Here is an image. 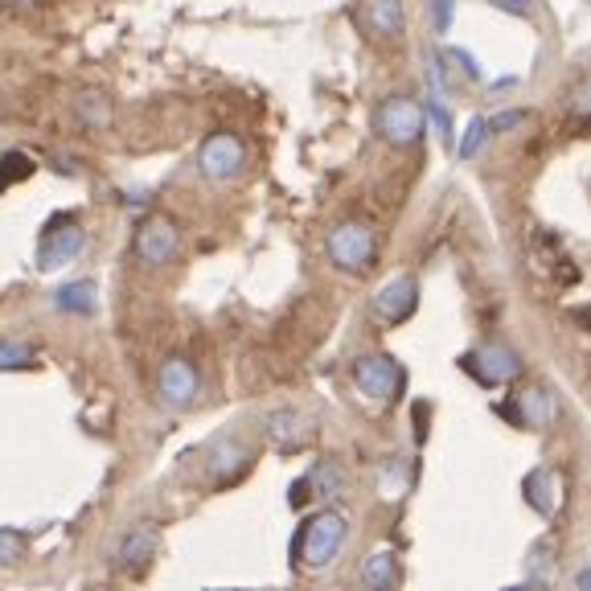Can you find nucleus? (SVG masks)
<instances>
[{"label":"nucleus","instance_id":"c85d7f7f","mask_svg":"<svg viewBox=\"0 0 591 591\" xmlns=\"http://www.w3.org/2000/svg\"><path fill=\"white\" fill-rule=\"evenodd\" d=\"M451 4L456 0H432V16H436V33L451 30Z\"/></svg>","mask_w":591,"mask_h":591},{"label":"nucleus","instance_id":"dca6fc26","mask_svg":"<svg viewBox=\"0 0 591 591\" xmlns=\"http://www.w3.org/2000/svg\"><path fill=\"white\" fill-rule=\"evenodd\" d=\"M247 468H250V448L247 444H238V439L219 444L214 456H210V472H214V481L219 484L234 481V477H238V472H247Z\"/></svg>","mask_w":591,"mask_h":591},{"label":"nucleus","instance_id":"393cba45","mask_svg":"<svg viewBox=\"0 0 591 591\" xmlns=\"http://www.w3.org/2000/svg\"><path fill=\"white\" fill-rule=\"evenodd\" d=\"M25 534L21 529H4L0 526V567H16V562L25 559Z\"/></svg>","mask_w":591,"mask_h":591},{"label":"nucleus","instance_id":"1a4fd4ad","mask_svg":"<svg viewBox=\"0 0 591 591\" xmlns=\"http://www.w3.org/2000/svg\"><path fill=\"white\" fill-rule=\"evenodd\" d=\"M370 309L378 321H387V325H403L415 316L420 309V280L411 276V271H399V276H390L378 292H373Z\"/></svg>","mask_w":591,"mask_h":591},{"label":"nucleus","instance_id":"4be33fe9","mask_svg":"<svg viewBox=\"0 0 591 591\" xmlns=\"http://www.w3.org/2000/svg\"><path fill=\"white\" fill-rule=\"evenodd\" d=\"M493 132H489V115H477L472 124H468V132L460 136V144H456V153H460V160H468V156L481 153V144L489 141Z\"/></svg>","mask_w":591,"mask_h":591},{"label":"nucleus","instance_id":"2eb2a0df","mask_svg":"<svg viewBox=\"0 0 591 591\" xmlns=\"http://www.w3.org/2000/svg\"><path fill=\"white\" fill-rule=\"evenodd\" d=\"M153 555H156V534H153V529H132V534H124L120 550H115V562H120V571L141 576L144 567L153 562Z\"/></svg>","mask_w":591,"mask_h":591},{"label":"nucleus","instance_id":"ddd939ff","mask_svg":"<svg viewBox=\"0 0 591 591\" xmlns=\"http://www.w3.org/2000/svg\"><path fill=\"white\" fill-rule=\"evenodd\" d=\"M366 25H370L373 37H399L406 30V9L403 0H366Z\"/></svg>","mask_w":591,"mask_h":591},{"label":"nucleus","instance_id":"c756f323","mask_svg":"<svg viewBox=\"0 0 591 591\" xmlns=\"http://www.w3.org/2000/svg\"><path fill=\"white\" fill-rule=\"evenodd\" d=\"M448 63L465 66V75L472 78V82H481V70H477V63H472V54H465V49H448Z\"/></svg>","mask_w":591,"mask_h":591},{"label":"nucleus","instance_id":"7c9ffc66","mask_svg":"<svg viewBox=\"0 0 591 591\" xmlns=\"http://www.w3.org/2000/svg\"><path fill=\"white\" fill-rule=\"evenodd\" d=\"M309 498H312V481L304 477V481H296V484H292L288 501H292V510H304V505H309Z\"/></svg>","mask_w":591,"mask_h":591},{"label":"nucleus","instance_id":"0eeeda50","mask_svg":"<svg viewBox=\"0 0 591 591\" xmlns=\"http://www.w3.org/2000/svg\"><path fill=\"white\" fill-rule=\"evenodd\" d=\"M460 366H465L481 387H505V382H517L522 378V358H517L510 345H481V349H468L465 358H460Z\"/></svg>","mask_w":591,"mask_h":591},{"label":"nucleus","instance_id":"a878e982","mask_svg":"<svg viewBox=\"0 0 591 591\" xmlns=\"http://www.w3.org/2000/svg\"><path fill=\"white\" fill-rule=\"evenodd\" d=\"M309 481H312V484H321L325 493H328V489H333V493H342V489H345V472H342L337 465H321V468H316V472L309 477Z\"/></svg>","mask_w":591,"mask_h":591},{"label":"nucleus","instance_id":"5701e85b","mask_svg":"<svg viewBox=\"0 0 591 591\" xmlns=\"http://www.w3.org/2000/svg\"><path fill=\"white\" fill-rule=\"evenodd\" d=\"M25 177H33V160L25 153H9L0 160V189L16 186V181H25Z\"/></svg>","mask_w":591,"mask_h":591},{"label":"nucleus","instance_id":"bb28decb","mask_svg":"<svg viewBox=\"0 0 591 591\" xmlns=\"http://www.w3.org/2000/svg\"><path fill=\"white\" fill-rule=\"evenodd\" d=\"M517 124H526V111H501V115L489 120V132L498 136V132H510V127H517Z\"/></svg>","mask_w":591,"mask_h":591},{"label":"nucleus","instance_id":"f8f14e48","mask_svg":"<svg viewBox=\"0 0 591 591\" xmlns=\"http://www.w3.org/2000/svg\"><path fill=\"white\" fill-rule=\"evenodd\" d=\"M522 493H526V505L534 514L550 517L562 505V472L546 465L534 468V472H526V481H522Z\"/></svg>","mask_w":591,"mask_h":591},{"label":"nucleus","instance_id":"2f4dec72","mask_svg":"<svg viewBox=\"0 0 591 591\" xmlns=\"http://www.w3.org/2000/svg\"><path fill=\"white\" fill-rule=\"evenodd\" d=\"M9 9H25V4H37V0H4Z\"/></svg>","mask_w":591,"mask_h":591},{"label":"nucleus","instance_id":"aec40b11","mask_svg":"<svg viewBox=\"0 0 591 591\" xmlns=\"http://www.w3.org/2000/svg\"><path fill=\"white\" fill-rule=\"evenodd\" d=\"M423 115L436 124V132L444 136V144H456V120H451V111H448V103H444V94H439V91L427 94V108H423Z\"/></svg>","mask_w":591,"mask_h":591},{"label":"nucleus","instance_id":"20e7f679","mask_svg":"<svg viewBox=\"0 0 591 591\" xmlns=\"http://www.w3.org/2000/svg\"><path fill=\"white\" fill-rule=\"evenodd\" d=\"M247 169V144L238 141L234 132H210L198 148V172H202L205 181H214V186H231L238 181Z\"/></svg>","mask_w":591,"mask_h":591},{"label":"nucleus","instance_id":"423d86ee","mask_svg":"<svg viewBox=\"0 0 591 591\" xmlns=\"http://www.w3.org/2000/svg\"><path fill=\"white\" fill-rule=\"evenodd\" d=\"M82 247H87V234H82V226H78L75 219H54L42 231V238H37V267L42 271H58V267L75 264L78 255H82Z\"/></svg>","mask_w":591,"mask_h":591},{"label":"nucleus","instance_id":"cd10ccee","mask_svg":"<svg viewBox=\"0 0 591 591\" xmlns=\"http://www.w3.org/2000/svg\"><path fill=\"white\" fill-rule=\"evenodd\" d=\"M493 9H501V13L510 16H534L538 0H493Z\"/></svg>","mask_w":591,"mask_h":591},{"label":"nucleus","instance_id":"4468645a","mask_svg":"<svg viewBox=\"0 0 591 591\" xmlns=\"http://www.w3.org/2000/svg\"><path fill=\"white\" fill-rule=\"evenodd\" d=\"M264 432H267V439H271L276 448H296V444H304V439H309L304 415H300V411H292V406L271 411V415L264 420Z\"/></svg>","mask_w":591,"mask_h":591},{"label":"nucleus","instance_id":"412c9836","mask_svg":"<svg viewBox=\"0 0 591 591\" xmlns=\"http://www.w3.org/2000/svg\"><path fill=\"white\" fill-rule=\"evenodd\" d=\"M406 481H411V477H406L403 460H387V465H382V472H378V493H382L387 501L403 498Z\"/></svg>","mask_w":591,"mask_h":591},{"label":"nucleus","instance_id":"b1692460","mask_svg":"<svg viewBox=\"0 0 591 591\" xmlns=\"http://www.w3.org/2000/svg\"><path fill=\"white\" fill-rule=\"evenodd\" d=\"M33 358H37V349L25 342H0V370H25V366H33Z\"/></svg>","mask_w":591,"mask_h":591},{"label":"nucleus","instance_id":"7ed1b4c3","mask_svg":"<svg viewBox=\"0 0 591 591\" xmlns=\"http://www.w3.org/2000/svg\"><path fill=\"white\" fill-rule=\"evenodd\" d=\"M373 132H378L387 144H394V148L420 144L423 132H427L423 103H415L411 94H390V99H382L378 111H373Z\"/></svg>","mask_w":591,"mask_h":591},{"label":"nucleus","instance_id":"9b49d317","mask_svg":"<svg viewBox=\"0 0 591 591\" xmlns=\"http://www.w3.org/2000/svg\"><path fill=\"white\" fill-rule=\"evenodd\" d=\"M501 415L505 420H514L517 427H546V423L555 420V403H550V394L538 387H526V390H517L510 403L501 406Z\"/></svg>","mask_w":591,"mask_h":591},{"label":"nucleus","instance_id":"f03ea898","mask_svg":"<svg viewBox=\"0 0 591 591\" xmlns=\"http://www.w3.org/2000/svg\"><path fill=\"white\" fill-rule=\"evenodd\" d=\"M328 264L345 271V276H361V271H370L373 259H378V231H373L370 222L361 219H349L342 226H333L328 234Z\"/></svg>","mask_w":591,"mask_h":591},{"label":"nucleus","instance_id":"a211bd4d","mask_svg":"<svg viewBox=\"0 0 591 591\" xmlns=\"http://www.w3.org/2000/svg\"><path fill=\"white\" fill-rule=\"evenodd\" d=\"M358 583L361 588H373V591L394 588V583H399V555H394V550H378V555H370L366 567H361Z\"/></svg>","mask_w":591,"mask_h":591},{"label":"nucleus","instance_id":"6ab92c4d","mask_svg":"<svg viewBox=\"0 0 591 591\" xmlns=\"http://www.w3.org/2000/svg\"><path fill=\"white\" fill-rule=\"evenodd\" d=\"M54 304L63 312H78V316H91L94 309H99V288H94L91 280H75L66 283L63 292L54 296Z\"/></svg>","mask_w":591,"mask_h":591},{"label":"nucleus","instance_id":"9d476101","mask_svg":"<svg viewBox=\"0 0 591 591\" xmlns=\"http://www.w3.org/2000/svg\"><path fill=\"white\" fill-rule=\"evenodd\" d=\"M156 394L160 403L172 406V411H189L202 394V378H198V366L189 358H169L160 366V378H156Z\"/></svg>","mask_w":591,"mask_h":591},{"label":"nucleus","instance_id":"39448f33","mask_svg":"<svg viewBox=\"0 0 591 591\" xmlns=\"http://www.w3.org/2000/svg\"><path fill=\"white\" fill-rule=\"evenodd\" d=\"M354 387L370 399V403H394L403 390V366L387 354H366L354 361Z\"/></svg>","mask_w":591,"mask_h":591},{"label":"nucleus","instance_id":"f3484780","mask_svg":"<svg viewBox=\"0 0 591 591\" xmlns=\"http://www.w3.org/2000/svg\"><path fill=\"white\" fill-rule=\"evenodd\" d=\"M75 115L82 120V127L103 132V127H111V120H115V108H111V99L103 91H82L75 99Z\"/></svg>","mask_w":591,"mask_h":591},{"label":"nucleus","instance_id":"f257e3e1","mask_svg":"<svg viewBox=\"0 0 591 591\" xmlns=\"http://www.w3.org/2000/svg\"><path fill=\"white\" fill-rule=\"evenodd\" d=\"M345 538H349V526H345V517L337 510H321V514H312L304 526L296 529L292 538V562L300 567H312V571H321L328 562L342 555Z\"/></svg>","mask_w":591,"mask_h":591},{"label":"nucleus","instance_id":"6e6552de","mask_svg":"<svg viewBox=\"0 0 591 591\" xmlns=\"http://www.w3.org/2000/svg\"><path fill=\"white\" fill-rule=\"evenodd\" d=\"M132 250H136V259L144 267H169L181 255V231H177V222L165 219V214L148 219L136 231V238H132Z\"/></svg>","mask_w":591,"mask_h":591}]
</instances>
